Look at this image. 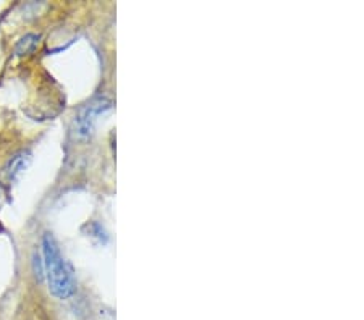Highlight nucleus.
<instances>
[{
    "label": "nucleus",
    "mask_w": 364,
    "mask_h": 320,
    "mask_svg": "<svg viewBox=\"0 0 364 320\" xmlns=\"http://www.w3.org/2000/svg\"><path fill=\"white\" fill-rule=\"evenodd\" d=\"M43 254L44 272L50 294L60 301L70 299L76 291L73 275L65 259H63L60 249H58L55 238L50 233H46L43 236Z\"/></svg>",
    "instance_id": "1"
},
{
    "label": "nucleus",
    "mask_w": 364,
    "mask_h": 320,
    "mask_svg": "<svg viewBox=\"0 0 364 320\" xmlns=\"http://www.w3.org/2000/svg\"><path fill=\"white\" fill-rule=\"evenodd\" d=\"M110 109V102L105 99H96L91 104H87L85 109L80 110V114L75 118V136L87 138L92 133L94 120L97 115H101L105 110Z\"/></svg>",
    "instance_id": "2"
},
{
    "label": "nucleus",
    "mask_w": 364,
    "mask_h": 320,
    "mask_svg": "<svg viewBox=\"0 0 364 320\" xmlns=\"http://www.w3.org/2000/svg\"><path fill=\"white\" fill-rule=\"evenodd\" d=\"M39 43V36L36 34H28V36L23 38L18 44H16V54L18 55H26L36 48Z\"/></svg>",
    "instance_id": "3"
},
{
    "label": "nucleus",
    "mask_w": 364,
    "mask_h": 320,
    "mask_svg": "<svg viewBox=\"0 0 364 320\" xmlns=\"http://www.w3.org/2000/svg\"><path fill=\"white\" fill-rule=\"evenodd\" d=\"M23 155H16L15 159H14V162H11V165H10V175L11 177H15L16 173H18L21 168H23Z\"/></svg>",
    "instance_id": "4"
}]
</instances>
